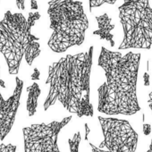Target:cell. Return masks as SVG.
Returning a JSON list of instances; mask_svg holds the SVG:
<instances>
[{
  "instance_id": "1",
  "label": "cell",
  "mask_w": 152,
  "mask_h": 152,
  "mask_svg": "<svg viewBox=\"0 0 152 152\" xmlns=\"http://www.w3.org/2000/svg\"><path fill=\"white\" fill-rule=\"evenodd\" d=\"M94 47L86 52L66 55L48 66L46 84L49 86L43 104L48 111L56 102L78 117H92L94 107L91 102V74Z\"/></svg>"
},
{
  "instance_id": "2",
  "label": "cell",
  "mask_w": 152,
  "mask_h": 152,
  "mask_svg": "<svg viewBox=\"0 0 152 152\" xmlns=\"http://www.w3.org/2000/svg\"><path fill=\"white\" fill-rule=\"evenodd\" d=\"M140 54L123 56L101 48L98 64L105 72L106 82L98 89V111L109 115H133L140 111L137 83Z\"/></svg>"
},
{
  "instance_id": "3",
  "label": "cell",
  "mask_w": 152,
  "mask_h": 152,
  "mask_svg": "<svg viewBox=\"0 0 152 152\" xmlns=\"http://www.w3.org/2000/svg\"><path fill=\"white\" fill-rule=\"evenodd\" d=\"M48 15L52 34L48 41L55 53H64L74 46H81L85 39L89 20L82 1L50 0Z\"/></svg>"
},
{
  "instance_id": "4",
  "label": "cell",
  "mask_w": 152,
  "mask_h": 152,
  "mask_svg": "<svg viewBox=\"0 0 152 152\" xmlns=\"http://www.w3.org/2000/svg\"><path fill=\"white\" fill-rule=\"evenodd\" d=\"M104 140L99 147L90 143L92 152H135L139 135L127 120L98 117Z\"/></svg>"
},
{
  "instance_id": "5",
  "label": "cell",
  "mask_w": 152,
  "mask_h": 152,
  "mask_svg": "<svg viewBox=\"0 0 152 152\" xmlns=\"http://www.w3.org/2000/svg\"><path fill=\"white\" fill-rule=\"evenodd\" d=\"M72 116L64 117L62 121L49 124H35L23 129L24 152H61L58 146V136Z\"/></svg>"
},
{
  "instance_id": "6",
  "label": "cell",
  "mask_w": 152,
  "mask_h": 152,
  "mask_svg": "<svg viewBox=\"0 0 152 152\" xmlns=\"http://www.w3.org/2000/svg\"><path fill=\"white\" fill-rule=\"evenodd\" d=\"M2 23L7 29L14 39L19 44L24 52V58L28 65H31L33 61L40 55L39 38L31 33V27L28 24L27 19L22 13H12L7 11Z\"/></svg>"
},
{
  "instance_id": "7",
  "label": "cell",
  "mask_w": 152,
  "mask_h": 152,
  "mask_svg": "<svg viewBox=\"0 0 152 152\" xmlns=\"http://www.w3.org/2000/svg\"><path fill=\"white\" fill-rule=\"evenodd\" d=\"M0 87L6 88L5 82L0 79ZM23 88V81L19 77L15 78V88L10 98L5 99L0 91V140H4L8 135L15 121L17 110L20 106V99Z\"/></svg>"
},
{
  "instance_id": "8",
  "label": "cell",
  "mask_w": 152,
  "mask_h": 152,
  "mask_svg": "<svg viewBox=\"0 0 152 152\" xmlns=\"http://www.w3.org/2000/svg\"><path fill=\"white\" fill-rule=\"evenodd\" d=\"M0 53H2L5 56L8 67V72L12 75L17 74L19 72L22 60L24 57V52L11 36L1 21H0Z\"/></svg>"
},
{
  "instance_id": "9",
  "label": "cell",
  "mask_w": 152,
  "mask_h": 152,
  "mask_svg": "<svg viewBox=\"0 0 152 152\" xmlns=\"http://www.w3.org/2000/svg\"><path fill=\"white\" fill-rule=\"evenodd\" d=\"M96 20L98 22V30L93 31V35L99 36L100 39L107 40L110 43L111 47L115 46L114 35L111 31L115 29V25L111 23L112 19L108 16L107 14H104L99 16H96Z\"/></svg>"
},
{
  "instance_id": "10",
  "label": "cell",
  "mask_w": 152,
  "mask_h": 152,
  "mask_svg": "<svg viewBox=\"0 0 152 152\" xmlns=\"http://www.w3.org/2000/svg\"><path fill=\"white\" fill-rule=\"evenodd\" d=\"M28 98L26 103V108L29 116H33L36 114L38 108V99L41 93L40 88L37 83H33L31 86L27 88Z\"/></svg>"
},
{
  "instance_id": "11",
  "label": "cell",
  "mask_w": 152,
  "mask_h": 152,
  "mask_svg": "<svg viewBox=\"0 0 152 152\" xmlns=\"http://www.w3.org/2000/svg\"><path fill=\"white\" fill-rule=\"evenodd\" d=\"M81 140H82V137H81L80 132H75L72 135V137L68 140L70 152H79V146H80Z\"/></svg>"
},
{
  "instance_id": "12",
  "label": "cell",
  "mask_w": 152,
  "mask_h": 152,
  "mask_svg": "<svg viewBox=\"0 0 152 152\" xmlns=\"http://www.w3.org/2000/svg\"><path fill=\"white\" fill-rule=\"evenodd\" d=\"M116 2V0H89V4H90V11L91 12L93 8L99 7L103 4L107 3L109 5H114Z\"/></svg>"
},
{
  "instance_id": "13",
  "label": "cell",
  "mask_w": 152,
  "mask_h": 152,
  "mask_svg": "<svg viewBox=\"0 0 152 152\" xmlns=\"http://www.w3.org/2000/svg\"><path fill=\"white\" fill-rule=\"evenodd\" d=\"M39 19H40V14L39 12H30L28 15L27 23L32 28Z\"/></svg>"
},
{
  "instance_id": "14",
  "label": "cell",
  "mask_w": 152,
  "mask_h": 152,
  "mask_svg": "<svg viewBox=\"0 0 152 152\" xmlns=\"http://www.w3.org/2000/svg\"><path fill=\"white\" fill-rule=\"evenodd\" d=\"M16 146L14 144H4L0 143V152H15Z\"/></svg>"
},
{
  "instance_id": "15",
  "label": "cell",
  "mask_w": 152,
  "mask_h": 152,
  "mask_svg": "<svg viewBox=\"0 0 152 152\" xmlns=\"http://www.w3.org/2000/svg\"><path fill=\"white\" fill-rule=\"evenodd\" d=\"M150 77H149V74H148V61L147 62V72H144L143 74V81H144V86L148 87L150 84V81H149Z\"/></svg>"
},
{
  "instance_id": "16",
  "label": "cell",
  "mask_w": 152,
  "mask_h": 152,
  "mask_svg": "<svg viewBox=\"0 0 152 152\" xmlns=\"http://www.w3.org/2000/svg\"><path fill=\"white\" fill-rule=\"evenodd\" d=\"M142 128H143V133H144V135L145 136H148L150 134V132H151V125L149 124H144L143 126H142Z\"/></svg>"
},
{
  "instance_id": "17",
  "label": "cell",
  "mask_w": 152,
  "mask_h": 152,
  "mask_svg": "<svg viewBox=\"0 0 152 152\" xmlns=\"http://www.w3.org/2000/svg\"><path fill=\"white\" fill-rule=\"evenodd\" d=\"M15 3H16V7L19 10L23 11L25 9V0H15Z\"/></svg>"
},
{
  "instance_id": "18",
  "label": "cell",
  "mask_w": 152,
  "mask_h": 152,
  "mask_svg": "<svg viewBox=\"0 0 152 152\" xmlns=\"http://www.w3.org/2000/svg\"><path fill=\"white\" fill-rule=\"evenodd\" d=\"M39 75H40L39 71L37 68H35V69H34V72H33V74L31 75V79H32V80H39Z\"/></svg>"
},
{
  "instance_id": "19",
  "label": "cell",
  "mask_w": 152,
  "mask_h": 152,
  "mask_svg": "<svg viewBox=\"0 0 152 152\" xmlns=\"http://www.w3.org/2000/svg\"><path fill=\"white\" fill-rule=\"evenodd\" d=\"M38 8H39V7H38V3L36 0H31V9L37 11Z\"/></svg>"
},
{
  "instance_id": "20",
  "label": "cell",
  "mask_w": 152,
  "mask_h": 152,
  "mask_svg": "<svg viewBox=\"0 0 152 152\" xmlns=\"http://www.w3.org/2000/svg\"><path fill=\"white\" fill-rule=\"evenodd\" d=\"M148 105L150 108V110L152 111V91L149 93L148 95Z\"/></svg>"
},
{
  "instance_id": "21",
  "label": "cell",
  "mask_w": 152,
  "mask_h": 152,
  "mask_svg": "<svg viewBox=\"0 0 152 152\" xmlns=\"http://www.w3.org/2000/svg\"><path fill=\"white\" fill-rule=\"evenodd\" d=\"M85 129H86L85 140H88V134H89V132H90V129H89V127H88V124H85Z\"/></svg>"
},
{
  "instance_id": "22",
  "label": "cell",
  "mask_w": 152,
  "mask_h": 152,
  "mask_svg": "<svg viewBox=\"0 0 152 152\" xmlns=\"http://www.w3.org/2000/svg\"><path fill=\"white\" fill-rule=\"evenodd\" d=\"M147 152H152V139H151V141H150V144H149V147H148Z\"/></svg>"
}]
</instances>
